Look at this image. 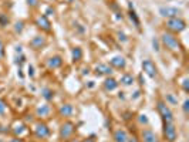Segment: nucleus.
<instances>
[{
    "mask_svg": "<svg viewBox=\"0 0 189 142\" xmlns=\"http://www.w3.org/2000/svg\"><path fill=\"white\" fill-rule=\"evenodd\" d=\"M9 24V17H6L4 14H0V26H7Z\"/></svg>",
    "mask_w": 189,
    "mask_h": 142,
    "instance_id": "obj_23",
    "label": "nucleus"
},
{
    "mask_svg": "<svg viewBox=\"0 0 189 142\" xmlns=\"http://www.w3.org/2000/svg\"><path fill=\"white\" fill-rule=\"evenodd\" d=\"M28 74H30V75H34V72H33V67L32 66H30V67H28Z\"/></svg>",
    "mask_w": 189,
    "mask_h": 142,
    "instance_id": "obj_34",
    "label": "nucleus"
},
{
    "mask_svg": "<svg viewBox=\"0 0 189 142\" xmlns=\"http://www.w3.org/2000/svg\"><path fill=\"white\" fill-rule=\"evenodd\" d=\"M27 3H28V6H32V7H37V0H27Z\"/></svg>",
    "mask_w": 189,
    "mask_h": 142,
    "instance_id": "obj_31",
    "label": "nucleus"
},
{
    "mask_svg": "<svg viewBox=\"0 0 189 142\" xmlns=\"http://www.w3.org/2000/svg\"><path fill=\"white\" fill-rule=\"evenodd\" d=\"M26 131V129H24V126L23 125H20V126H17L16 129H14V132H16L17 135H20V134H23V132Z\"/></svg>",
    "mask_w": 189,
    "mask_h": 142,
    "instance_id": "obj_28",
    "label": "nucleus"
},
{
    "mask_svg": "<svg viewBox=\"0 0 189 142\" xmlns=\"http://www.w3.org/2000/svg\"><path fill=\"white\" fill-rule=\"evenodd\" d=\"M118 87V82L115 81L114 78H107L105 81H104V88L107 90V91H112L115 88Z\"/></svg>",
    "mask_w": 189,
    "mask_h": 142,
    "instance_id": "obj_16",
    "label": "nucleus"
},
{
    "mask_svg": "<svg viewBox=\"0 0 189 142\" xmlns=\"http://www.w3.org/2000/svg\"><path fill=\"white\" fill-rule=\"evenodd\" d=\"M71 142H80V141H77V139H73V141H71Z\"/></svg>",
    "mask_w": 189,
    "mask_h": 142,
    "instance_id": "obj_39",
    "label": "nucleus"
},
{
    "mask_svg": "<svg viewBox=\"0 0 189 142\" xmlns=\"http://www.w3.org/2000/svg\"><path fill=\"white\" fill-rule=\"evenodd\" d=\"M84 142H95V141H94V139H91V138H90V139H86V141H84Z\"/></svg>",
    "mask_w": 189,
    "mask_h": 142,
    "instance_id": "obj_38",
    "label": "nucleus"
},
{
    "mask_svg": "<svg viewBox=\"0 0 189 142\" xmlns=\"http://www.w3.org/2000/svg\"><path fill=\"white\" fill-rule=\"evenodd\" d=\"M158 111H159V114H161V117L164 118L165 122H172L173 121V114H172V111H171V108L168 107V104L159 101L158 102Z\"/></svg>",
    "mask_w": 189,
    "mask_h": 142,
    "instance_id": "obj_3",
    "label": "nucleus"
},
{
    "mask_svg": "<svg viewBox=\"0 0 189 142\" xmlns=\"http://www.w3.org/2000/svg\"><path fill=\"white\" fill-rule=\"evenodd\" d=\"M128 142H138L136 138H128Z\"/></svg>",
    "mask_w": 189,
    "mask_h": 142,
    "instance_id": "obj_35",
    "label": "nucleus"
},
{
    "mask_svg": "<svg viewBox=\"0 0 189 142\" xmlns=\"http://www.w3.org/2000/svg\"><path fill=\"white\" fill-rule=\"evenodd\" d=\"M10 142H23V141H22V139H19V138H16V139H11Z\"/></svg>",
    "mask_w": 189,
    "mask_h": 142,
    "instance_id": "obj_36",
    "label": "nucleus"
},
{
    "mask_svg": "<svg viewBox=\"0 0 189 142\" xmlns=\"http://www.w3.org/2000/svg\"><path fill=\"white\" fill-rule=\"evenodd\" d=\"M34 131H36V137L41 138V139L43 138H47L50 135V129L46 124H37L36 128H34Z\"/></svg>",
    "mask_w": 189,
    "mask_h": 142,
    "instance_id": "obj_8",
    "label": "nucleus"
},
{
    "mask_svg": "<svg viewBox=\"0 0 189 142\" xmlns=\"http://www.w3.org/2000/svg\"><path fill=\"white\" fill-rule=\"evenodd\" d=\"M6 108H7V105H6L4 99H0V114H4Z\"/></svg>",
    "mask_w": 189,
    "mask_h": 142,
    "instance_id": "obj_25",
    "label": "nucleus"
},
{
    "mask_svg": "<svg viewBox=\"0 0 189 142\" xmlns=\"http://www.w3.org/2000/svg\"><path fill=\"white\" fill-rule=\"evenodd\" d=\"M184 112H185V115L189 114V99H185V102H184Z\"/></svg>",
    "mask_w": 189,
    "mask_h": 142,
    "instance_id": "obj_26",
    "label": "nucleus"
},
{
    "mask_svg": "<svg viewBox=\"0 0 189 142\" xmlns=\"http://www.w3.org/2000/svg\"><path fill=\"white\" fill-rule=\"evenodd\" d=\"M166 99L169 101V102H171V104H173V105H176V104H178V99L175 98V97H173L172 94H168V95H166Z\"/></svg>",
    "mask_w": 189,
    "mask_h": 142,
    "instance_id": "obj_24",
    "label": "nucleus"
},
{
    "mask_svg": "<svg viewBox=\"0 0 189 142\" xmlns=\"http://www.w3.org/2000/svg\"><path fill=\"white\" fill-rule=\"evenodd\" d=\"M50 111H51L50 105H41L37 108V115L38 117H47L50 114Z\"/></svg>",
    "mask_w": 189,
    "mask_h": 142,
    "instance_id": "obj_18",
    "label": "nucleus"
},
{
    "mask_svg": "<svg viewBox=\"0 0 189 142\" xmlns=\"http://www.w3.org/2000/svg\"><path fill=\"white\" fill-rule=\"evenodd\" d=\"M166 27L173 31V33H181L186 28V23L185 20L179 19V17H172V19H168L166 20Z\"/></svg>",
    "mask_w": 189,
    "mask_h": 142,
    "instance_id": "obj_1",
    "label": "nucleus"
},
{
    "mask_svg": "<svg viewBox=\"0 0 189 142\" xmlns=\"http://www.w3.org/2000/svg\"><path fill=\"white\" fill-rule=\"evenodd\" d=\"M47 1H50V0H47Z\"/></svg>",
    "mask_w": 189,
    "mask_h": 142,
    "instance_id": "obj_40",
    "label": "nucleus"
},
{
    "mask_svg": "<svg viewBox=\"0 0 189 142\" xmlns=\"http://www.w3.org/2000/svg\"><path fill=\"white\" fill-rule=\"evenodd\" d=\"M142 142H158V138L151 129H144L142 131Z\"/></svg>",
    "mask_w": 189,
    "mask_h": 142,
    "instance_id": "obj_10",
    "label": "nucleus"
},
{
    "mask_svg": "<svg viewBox=\"0 0 189 142\" xmlns=\"http://www.w3.org/2000/svg\"><path fill=\"white\" fill-rule=\"evenodd\" d=\"M44 44H46V38H44L43 36H36V37H34L32 41H30V46H32L34 50L41 49Z\"/></svg>",
    "mask_w": 189,
    "mask_h": 142,
    "instance_id": "obj_11",
    "label": "nucleus"
},
{
    "mask_svg": "<svg viewBox=\"0 0 189 142\" xmlns=\"http://www.w3.org/2000/svg\"><path fill=\"white\" fill-rule=\"evenodd\" d=\"M61 64H63V60H61V57H58V55L51 57V58L47 61V66H49V68H58Z\"/></svg>",
    "mask_w": 189,
    "mask_h": 142,
    "instance_id": "obj_15",
    "label": "nucleus"
},
{
    "mask_svg": "<svg viewBox=\"0 0 189 142\" xmlns=\"http://www.w3.org/2000/svg\"><path fill=\"white\" fill-rule=\"evenodd\" d=\"M142 70L145 72L146 75H149L151 78H155L158 74V70H157V66L152 63L151 60H145L142 61Z\"/></svg>",
    "mask_w": 189,
    "mask_h": 142,
    "instance_id": "obj_5",
    "label": "nucleus"
},
{
    "mask_svg": "<svg viewBox=\"0 0 189 142\" xmlns=\"http://www.w3.org/2000/svg\"><path fill=\"white\" fill-rule=\"evenodd\" d=\"M114 139L115 142H128V134L124 129H117L114 134Z\"/></svg>",
    "mask_w": 189,
    "mask_h": 142,
    "instance_id": "obj_13",
    "label": "nucleus"
},
{
    "mask_svg": "<svg viewBox=\"0 0 189 142\" xmlns=\"http://www.w3.org/2000/svg\"><path fill=\"white\" fill-rule=\"evenodd\" d=\"M159 14L164 17H168V19H172V17H178L181 14V10H178L176 7H161Z\"/></svg>",
    "mask_w": 189,
    "mask_h": 142,
    "instance_id": "obj_7",
    "label": "nucleus"
},
{
    "mask_svg": "<svg viewBox=\"0 0 189 142\" xmlns=\"http://www.w3.org/2000/svg\"><path fill=\"white\" fill-rule=\"evenodd\" d=\"M73 111H74L73 105L71 104H64V105H61V108H60V114L64 115V117H70V115L73 114Z\"/></svg>",
    "mask_w": 189,
    "mask_h": 142,
    "instance_id": "obj_17",
    "label": "nucleus"
},
{
    "mask_svg": "<svg viewBox=\"0 0 189 142\" xmlns=\"http://www.w3.org/2000/svg\"><path fill=\"white\" fill-rule=\"evenodd\" d=\"M14 30H16L17 33H20V31L23 30V23H22V22H20V23H17V24H16V27H14Z\"/></svg>",
    "mask_w": 189,
    "mask_h": 142,
    "instance_id": "obj_30",
    "label": "nucleus"
},
{
    "mask_svg": "<svg viewBox=\"0 0 189 142\" xmlns=\"http://www.w3.org/2000/svg\"><path fill=\"white\" fill-rule=\"evenodd\" d=\"M73 132H74V124H71V122H65L61 125V129H60V138L61 139H67V138H70L73 135Z\"/></svg>",
    "mask_w": 189,
    "mask_h": 142,
    "instance_id": "obj_6",
    "label": "nucleus"
},
{
    "mask_svg": "<svg viewBox=\"0 0 189 142\" xmlns=\"http://www.w3.org/2000/svg\"><path fill=\"white\" fill-rule=\"evenodd\" d=\"M130 17H131V20L134 22V24L136 26V27L140 28V19L136 17V13H135L134 10V7H132V4L130 3Z\"/></svg>",
    "mask_w": 189,
    "mask_h": 142,
    "instance_id": "obj_19",
    "label": "nucleus"
},
{
    "mask_svg": "<svg viewBox=\"0 0 189 142\" xmlns=\"http://www.w3.org/2000/svg\"><path fill=\"white\" fill-rule=\"evenodd\" d=\"M182 87H184V90L186 91V93L189 91V80H188V78H185V80H184V82H182Z\"/></svg>",
    "mask_w": 189,
    "mask_h": 142,
    "instance_id": "obj_27",
    "label": "nucleus"
},
{
    "mask_svg": "<svg viewBox=\"0 0 189 142\" xmlns=\"http://www.w3.org/2000/svg\"><path fill=\"white\" fill-rule=\"evenodd\" d=\"M152 44H154V49H155V51H159V43H158L157 38H154V40H152Z\"/></svg>",
    "mask_w": 189,
    "mask_h": 142,
    "instance_id": "obj_29",
    "label": "nucleus"
},
{
    "mask_svg": "<svg viewBox=\"0 0 189 142\" xmlns=\"http://www.w3.org/2000/svg\"><path fill=\"white\" fill-rule=\"evenodd\" d=\"M164 135L169 142H173L176 139V129L172 122H165L164 124Z\"/></svg>",
    "mask_w": 189,
    "mask_h": 142,
    "instance_id": "obj_4",
    "label": "nucleus"
},
{
    "mask_svg": "<svg viewBox=\"0 0 189 142\" xmlns=\"http://www.w3.org/2000/svg\"><path fill=\"white\" fill-rule=\"evenodd\" d=\"M111 66L115 67V68H125V58L124 57H121V55H117V57H112L111 58Z\"/></svg>",
    "mask_w": 189,
    "mask_h": 142,
    "instance_id": "obj_12",
    "label": "nucleus"
},
{
    "mask_svg": "<svg viewBox=\"0 0 189 142\" xmlns=\"http://www.w3.org/2000/svg\"><path fill=\"white\" fill-rule=\"evenodd\" d=\"M36 23H37V26L40 28H43V30H46V31H50L51 30V24H50L49 19H47V16L46 14H43V16H40L36 20Z\"/></svg>",
    "mask_w": 189,
    "mask_h": 142,
    "instance_id": "obj_9",
    "label": "nucleus"
},
{
    "mask_svg": "<svg viewBox=\"0 0 189 142\" xmlns=\"http://www.w3.org/2000/svg\"><path fill=\"white\" fill-rule=\"evenodd\" d=\"M81 55H82V53H81V49H74L73 50V58H74V61H78L81 58Z\"/></svg>",
    "mask_w": 189,
    "mask_h": 142,
    "instance_id": "obj_22",
    "label": "nucleus"
},
{
    "mask_svg": "<svg viewBox=\"0 0 189 142\" xmlns=\"http://www.w3.org/2000/svg\"><path fill=\"white\" fill-rule=\"evenodd\" d=\"M95 71H97V74H105V75H111L112 74V68L107 64H98L95 67Z\"/></svg>",
    "mask_w": 189,
    "mask_h": 142,
    "instance_id": "obj_14",
    "label": "nucleus"
},
{
    "mask_svg": "<svg viewBox=\"0 0 189 142\" xmlns=\"http://www.w3.org/2000/svg\"><path fill=\"white\" fill-rule=\"evenodd\" d=\"M161 40H162V44H164L168 50H171V51H178V50L181 49L178 38L173 37L172 34L164 33V34H162V37H161Z\"/></svg>",
    "mask_w": 189,
    "mask_h": 142,
    "instance_id": "obj_2",
    "label": "nucleus"
},
{
    "mask_svg": "<svg viewBox=\"0 0 189 142\" xmlns=\"http://www.w3.org/2000/svg\"><path fill=\"white\" fill-rule=\"evenodd\" d=\"M16 51H17V53H22V47H20V46H19V47H16Z\"/></svg>",
    "mask_w": 189,
    "mask_h": 142,
    "instance_id": "obj_37",
    "label": "nucleus"
},
{
    "mask_svg": "<svg viewBox=\"0 0 189 142\" xmlns=\"http://www.w3.org/2000/svg\"><path fill=\"white\" fill-rule=\"evenodd\" d=\"M140 121L142 122V124H148V118H146V115H141Z\"/></svg>",
    "mask_w": 189,
    "mask_h": 142,
    "instance_id": "obj_33",
    "label": "nucleus"
},
{
    "mask_svg": "<svg viewBox=\"0 0 189 142\" xmlns=\"http://www.w3.org/2000/svg\"><path fill=\"white\" fill-rule=\"evenodd\" d=\"M121 82L124 85H131L134 82V77L131 75V74H124V75L121 77Z\"/></svg>",
    "mask_w": 189,
    "mask_h": 142,
    "instance_id": "obj_20",
    "label": "nucleus"
},
{
    "mask_svg": "<svg viewBox=\"0 0 189 142\" xmlns=\"http://www.w3.org/2000/svg\"><path fill=\"white\" fill-rule=\"evenodd\" d=\"M43 97L46 99H53V97H54V94H53V91H51V90H49V88H44L43 90Z\"/></svg>",
    "mask_w": 189,
    "mask_h": 142,
    "instance_id": "obj_21",
    "label": "nucleus"
},
{
    "mask_svg": "<svg viewBox=\"0 0 189 142\" xmlns=\"http://www.w3.org/2000/svg\"><path fill=\"white\" fill-rule=\"evenodd\" d=\"M4 55V46H3V43L0 41V58Z\"/></svg>",
    "mask_w": 189,
    "mask_h": 142,
    "instance_id": "obj_32",
    "label": "nucleus"
}]
</instances>
